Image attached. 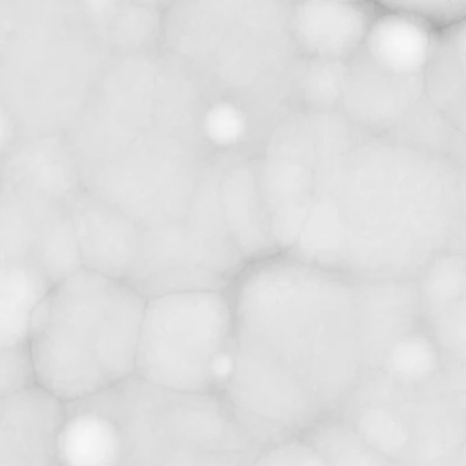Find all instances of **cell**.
I'll return each instance as SVG.
<instances>
[{
  "mask_svg": "<svg viewBox=\"0 0 466 466\" xmlns=\"http://www.w3.org/2000/svg\"><path fill=\"white\" fill-rule=\"evenodd\" d=\"M424 97L443 124L466 141V20L436 35Z\"/></svg>",
  "mask_w": 466,
  "mask_h": 466,
  "instance_id": "cell-19",
  "label": "cell"
},
{
  "mask_svg": "<svg viewBox=\"0 0 466 466\" xmlns=\"http://www.w3.org/2000/svg\"><path fill=\"white\" fill-rule=\"evenodd\" d=\"M54 288L43 272L24 263H2L0 351L28 349L37 307Z\"/></svg>",
  "mask_w": 466,
  "mask_h": 466,
  "instance_id": "cell-21",
  "label": "cell"
},
{
  "mask_svg": "<svg viewBox=\"0 0 466 466\" xmlns=\"http://www.w3.org/2000/svg\"><path fill=\"white\" fill-rule=\"evenodd\" d=\"M81 7L113 58L157 54L155 46L162 40L163 13L155 5L84 2Z\"/></svg>",
  "mask_w": 466,
  "mask_h": 466,
  "instance_id": "cell-20",
  "label": "cell"
},
{
  "mask_svg": "<svg viewBox=\"0 0 466 466\" xmlns=\"http://www.w3.org/2000/svg\"><path fill=\"white\" fill-rule=\"evenodd\" d=\"M146 302L125 280L86 268L54 286L29 327L36 386L69 406L135 379Z\"/></svg>",
  "mask_w": 466,
  "mask_h": 466,
  "instance_id": "cell-6",
  "label": "cell"
},
{
  "mask_svg": "<svg viewBox=\"0 0 466 466\" xmlns=\"http://www.w3.org/2000/svg\"><path fill=\"white\" fill-rule=\"evenodd\" d=\"M219 159L204 174L184 217L171 225L143 230L140 253L127 280L147 299L178 291H230L245 258L226 228L220 207Z\"/></svg>",
  "mask_w": 466,
  "mask_h": 466,
  "instance_id": "cell-10",
  "label": "cell"
},
{
  "mask_svg": "<svg viewBox=\"0 0 466 466\" xmlns=\"http://www.w3.org/2000/svg\"><path fill=\"white\" fill-rule=\"evenodd\" d=\"M66 406L34 386L0 397V466H66Z\"/></svg>",
  "mask_w": 466,
  "mask_h": 466,
  "instance_id": "cell-13",
  "label": "cell"
},
{
  "mask_svg": "<svg viewBox=\"0 0 466 466\" xmlns=\"http://www.w3.org/2000/svg\"><path fill=\"white\" fill-rule=\"evenodd\" d=\"M465 237L466 173L454 157L327 116L312 207L288 255L359 279L417 282L465 250Z\"/></svg>",
  "mask_w": 466,
  "mask_h": 466,
  "instance_id": "cell-2",
  "label": "cell"
},
{
  "mask_svg": "<svg viewBox=\"0 0 466 466\" xmlns=\"http://www.w3.org/2000/svg\"><path fill=\"white\" fill-rule=\"evenodd\" d=\"M70 214L83 268L127 282L140 253V226L84 187Z\"/></svg>",
  "mask_w": 466,
  "mask_h": 466,
  "instance_id": "cell-16",
  "label": "cell"
},
{
  "mask_svg": "<svg viewBox=\"0 0 466 466\" xmlns=\"http://www.w3.org/2000/svg\"><path fill=\"white\" fill-rule=\"evenodd\" d=\"M2 97L18 137L66 135L110 64L81 4L2 2Z\"/></svg>",
  "mask_w": 466,
  "mask_h": 466,
  "instance_id": "cell-7",
  "label": "cell"
},
{
  "mask_svg": "<svg viewBox=\"0 0 466 466\" xmlns=\"http://www.w3.org/2000/svg\"><path fill=\"white\" fill-rule=\"evenodd\" d=\"M421 326L441 370L466 392V250L441 256L417 280Z\"/></svg>",
  "mask_w": 466,
  "mask_h": 466,
  "instance_id": "cell-12",
  "label": "cell"
},
{
  "mask_svg": "<svg viewBox=\"0 0 466 466\" xmlns=\"http://www.w3.org/2000/svg\"><path fill=\"white\" fill-rule=\"evenodd\" d=\"M160 42L209 103L244 111L264 143L299 108L304 59L289 4H176L163 13Z\"/></svg>",
  "mask_w": 466,
  "mask_h": 466,
  "instance_id": "cell-4",
  "label": "cell"
},
{
  "mask_svg": "<svg viewBox=\"0 0 466 466\" xmlns=\"http://www.w3.org/2000/svg\"><path fill=\"white\" fill-rule=\"evenodd\" d=\"M337 416L395 466H454L466 444V392L443 372L406 381L378 370Z\"/></svg>",
  "mask_w": 466,
  "mask_h": 466,
  "instance_id": "cell-8",
  "label": "cell"
},
{
  "mask_svg": "<svg viewBox=\"0 0 466 466\" xmlns=\"http://www.w3.org/2000/svg\"><path fill=\"white\" fill-rule=\"evenodd\" d=\"M424 99V80L392 77L360 53L346 67L339 114L365 135H394Z\"/></svg>",
  "mask_w": 466,
  "mask_h": 466,
  "instance_id": "cell-14",
  "label": "cell"
},
{
  "mask_svg": "<svg viewBox=\"0 0 466 466\" xmlns=\"http://www.w3.org/2000/svg\"><path fill=\"white\" fill-rule=\"evenodd\" d=\"M72 204L24 185L2 187V263H24L54 286L83 268Z\"/></svg>",
  "mask_w": 466,
  "mask_h": 466,
  "instance_id": "cell-11",
  "label": "cell"
},
{
  "mask_svg": "<svg viewBox=\"0 0 466 466\" xmlns=\"http://www.w3.org/2000/svg\"><path fill=\"white\" fill-rule=\"evenodd\" d=\"M454 466H466V444L462 451H461L460 457L455 461Z\"/></svg>",
  "mask_w": 466,
  "mask_h": 466,
  "instance_id": "cell-26",
  "label": "cell"
},
{
  "mask_svg": "<svg viewBox=\"0 0 466 466\" xmlns=\"http://www.w3.org/2000/svg\"><path fill=\"white\" fill-rule=\"evenodd\" d=\"M387 4L420 18L436 32L466 20V0H394Z\"/></svg>",
  "mask_w": 466,
  "mask_h": 466,
  "instance_id": "cell-23",
  "label": "cell"
},
{
  "mask_svg": "<svg viewBox=\"0 0 466 466\" xmlns=\"http://www.w3.org/2000/svg\"><path fill=\"white\" fill-rule=\"evenodd\" d=\"M305 436L329 466H395L342 417H329Z\"/></svg>",
  "mask_w": 466,
  "mask_h": 466,
  "instance_id": "cell-22",
  "label": "cell"
},
{
  "mask_svg": "<svg viewBox=\"0 0 466 466\" xmlns=\"http://www.w3.org/2000/svg\"><path fill=\"white\" fill-rule=\"evenodd\" d=\"M361 54L376 69L400 80H424L438 32L424 21L376 2Z\"/></svg>",
  "mask_w": 466,
  "mask_h": 466,
  "instance_id": "cell-18",
  "label": "cell"
},
{
  "mask_svg": "<svg viewBox=\"0 0 466 466\" xmlns=\"http://www.w3.org/2000/svg\"><path fill=\"white\" fill-rule=\"evenodd\" d=\"M226 228L245 261H263L279 252L272 236L258 181V157L228 160L219 184Z\"/></svg>",
  "mask_w": 466,
  "mask_h": 466,
  "instance_id": "cell-17",
  "label": "cell"
},
{
  "mask_svg": "<svg viewBox=\"0 0 466 466\" xmlns=\"http://www.w3.org/2000/svg\"><path fill=\"white\" fill-rule=\"evenodd\" d=\"M208 100L163 54L116 56L66 133L86 190L141 230L189 208L217 160L204 133Z\"/></svg>",
  "mask_w": 466,
  "mask_h": 466,
  "instance_id": "cell-3",
  "label": "cell"
},
{
  "mask_svg": "<svg viewBox=\"0 0 466 466\" xmlns=\"http://www.w3.org/2000/svg\"><path fill=\"white\" fill-rule=\"evenodd\" d=\"M253 466H329L307 436L261 450Z\"/></svg>",
  "mask_w": 466,
  "mask_h": 466,
  "instance_id": "cell-24",
  "label": "cell"
},
{
  "mask_svg": "<svg viewBox=\"0 0 466 466\" xmlns=\"http://www.w3.org/2000/svg\"><path fill=\"white\" fill-rule=\"evenodd\" d=\"M66 466H253L261 451L217 395H184L138 379L66 406Z\"/></svg>",
  "mask_w": 466,
  "mask_h": 466,
  "instance_id": "cell-5",
  "label": "cell"
},
{
  "mask_svg": "<svg viewBox=\"0 0 466 466\" xmlns=\"http://www.w3.org/2000/svg\"><path fill=\"white\" fill-rule=\"evenodd\" d=\"M234 312L228 291L147 299L136 379L165 391L220 397L231 368Z\"/></svg>",
  "mask_w": 466,
  "mask_h": 466,
  "instance_id": "cell-9",
  "label": "cell"
},
{
  "mask_svg": "<svg viewBox=\"0 0 466 466\" xmlns=\"http://www.w3.org/2000/svg\"><path fill=\"white\" fill-rule=\"evenodd\" d=\"M376 2L290 5V31L304 61L346 65L364 47Z\"/></svg>",
  "mask_w": 466,
  "mask_h": 466,
  "instance_id": "cell-15",
  "label": "cell"
},
{
  "mask_svg": "<svg viewBox=\"0 0 466 466\" xmlns=\"http://www.w3.org/2000/svg\"><path fill=\"white\" fill-rule=\"evenodd\" d=\"M231 368L220 398L260 450L337 416L420 327L410 282L365 280L272 256L230 291Z\"/></svg>",
  "mask_w": 466,
  "mask_h": 466,
  "instance_id": "cell-1",
  "label": "cell"
},
{
  "mask_svg": "<svg viewBox=\"0 0 466 466\" xmlns=\"http://www.w3.org/2000/svg\"><path fill=\"white\" fill-rule=\"evenodd\" d=\"M36 386L28 349L0 351V397Z\"/></svg>",
  "mask_w": 466,
  "mask_h": 466,
  "instance_id": "cell-25",
  "label": "cell"
}]
</instances>
